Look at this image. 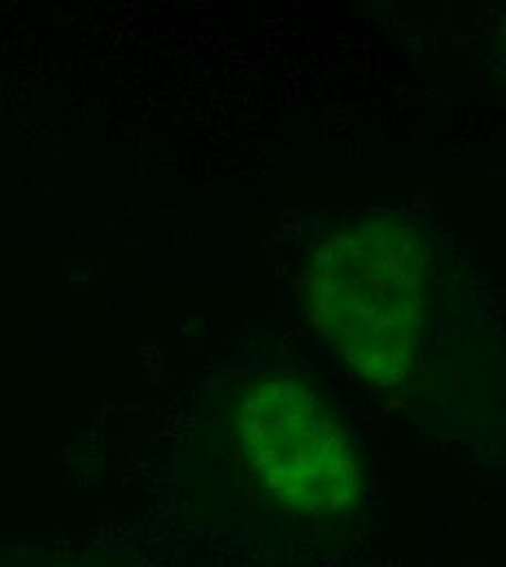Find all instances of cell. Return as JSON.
I'll return each instance as SVG.
<instances>
[{"mask_svg":"<svg viewBox=\"0 0 506 567\" xmlns=\"http://www.w3.org/2000/svg\"><path fill=\"white\" fill-rule=\"evenodd\" d=\"M433 288L424 229L397 210L361 218L312 254V323L362 380L402 382L417 355Z\"/></svg>","mask_w":506,"mask_h":567,"instance_id":"6da1fadb","label":"cell"},{"mask_svg":"<svg viewBox=\"0 0 506 567\" xmlns=\"http://www.w3.org/2000/svg\"><path fill=\"white\" fill-rule=\"evenodd\" d=\"M242 463L282 508L334 517L359 497V467L348 430L326 402L292 380L245 391L238 413Z\"/></svg>","mask_w":506,"mask_h":567,"instance_id":"7a4b0ae2","label":"cell"}]
</instances>
